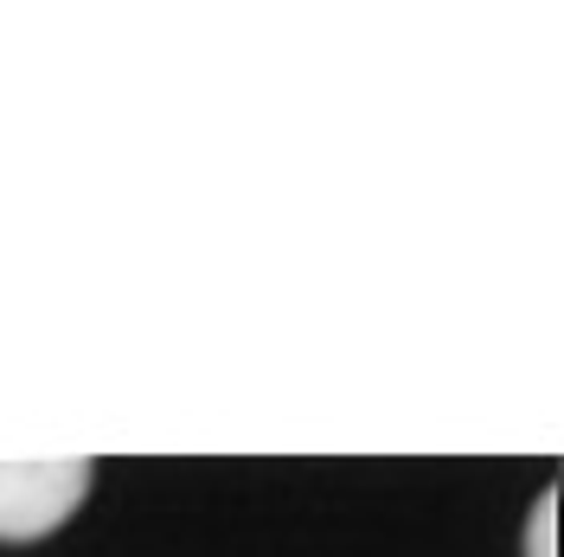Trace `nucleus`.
<instances>
[{"label":"nucleus","instance_id":"1","mask_svg":"<svg viewBox=\"0 0 564 557\" xmlns=\"http://www.w3.org/2000/svg\"><path fill=\"white\" fill-rule=\"evenodd\" d=\"M90 461L58 455V461H0V545H33L84 506L90 493Z\"/></svg>","mask_w":564,"mask_h":557},{"label":"nucleus","instance_id":"2","mask_svg":"<svg viewBox=\"0 0 564 557\" xmlns=\"http://www.w3.org/2000/svg\"><path fill=\"white\" fill-rule=\"evenodd\" d=\"M527 557H558V488H545L539 493V506H532Z\"/></svg>","mask_w":564,"mask_h":557}]
</instances>
